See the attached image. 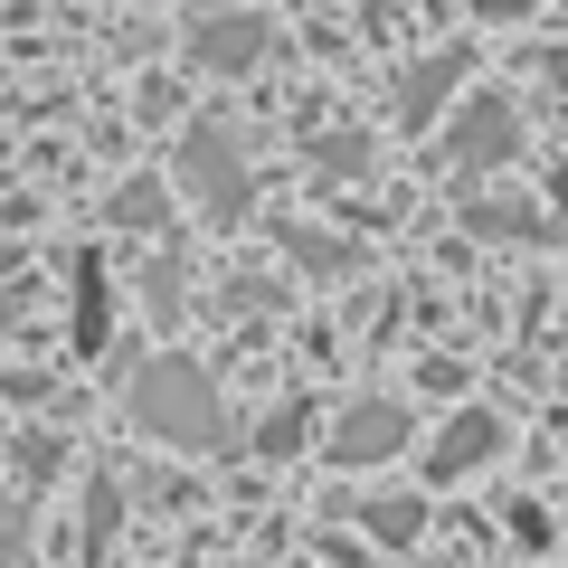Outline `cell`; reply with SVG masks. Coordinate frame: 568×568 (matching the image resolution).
<instances>
[{
    "instance_id": "6da1fadb",
    "label": "cell",
    "mask_w": 568,
    "mask_h": 568,
    "mask_svg": "<svg viewBox=\"0 0 568 568\" xmlns=\"http://www.w3.org/2000/svg\"><path fill=\"white\" fill-rule=\"evenodd\" d=\"M133 426L142 436H162V446H227V407H219V388L200 379L190 361H152L133 379Z\"/></svg>"
},
{
    "instance_id": "7a4b0ae2",
    "label": "cell",
    "mask_w": 568,
    "mask_h": 568,
    "mask_svg": "<svg viewBox=\"0 0 568 568\" xmlns=\"http://www.w3.org/2000/svg\"><path fill=\"white\" fill-rule=\"evenodd\" d=\"M181 181H190V200H200L219 227H237L246 200H256V181H246V152H237V133H227L219 114L181 133Z\"/></svg>"
},
{
    "instance_id": "3957f363",
    "label": "cell",
    "mask_w": 568,
    "mask_h": 568,
    "mask_svg": "<svg viewBox=\"0 0 568 568\" xmlns=\"http://www.w3.org/2000/svg\"><path fill=\"white\" fill-rule=\"evenodd\" d=\"M511 152H521V104L511 95H474L465 114L446 123V171L455 181H484V171H503Z\"/></svg>"
},
{
    "instance_id": "277c9868",
    "label": "cell",
    "mask_w": 568,
    "mask_h": 568,
    "mask_svg": "<svg viewBox=\"0 0 568 568\" xmlns=\"http://www.w3.org/2000/svg\"><path fill=\"white\" fill-rule=\"evenodd\" d=\"M190 67H209V77H246V67H265V48H275V29H265V10H237V0H219V10H200L190 20Z\"/></svg>"
},
{
    "instance_id": "5b68a950",
    "label": "cell",
    "mask_w": 568,
    "mask_h": 568,
    "mask_svg": "<svg viewBox=\"0 0 568 568\" xmlns=\"http://www.w3.org/2000/svg\"><path fill=\"white\" fill-rule=\"evenodd\" d=\"M493 455H503V417H493V407H455V417L436 426V446H426V484H465Z\"/></svg>"
},
{
    "instance_id": "8992f818",
    "label": "cell",
    "mask_w": 568,
    "mask_h": 568,
    "mask_svg": "<svg viewBox=\"0 0 568 568\" xmlns=\"http://www.w3.org/2000/svg\"><path fill=\"white\" fill-rule=\"evenodd\" d=\"M407 436H417V417H407L398 398H361V407H342V426H332V465H388Z\"/></svg>"
},
{
    "instance_id": "52a82bcc",
    "label": "cell",
    "mask_w": 568,
    "mask_h": 568,
    "mask_svg": "<svg viewBox=\"0 0 568 568\" xmlns=\"http://www.w3.org/2000/svg\"><path fill=\"white\" fill-rule=\"evenodd\" d=\"M455 85H465V48H436V58H417V67L398 77V123H426L436 104L455 95Z\"/></svg>"
},
{
    "instance_id": "ba28073f",
    "label": "cell",
    "mask_w": 568,
    "mask_h": 568,
    "mask_svg": "<svg viewBox=\"0 0 568 568\" xmlns=\"http://www.w3.org/2000/svg\"><path fill=\"white\" fill-rule=\"evenodd\" d=\"M465 227L474 237H549L540 200H465Z\"/></svg>"
},
{
    "instance_id": "9c48e42d",
    "label": "cell",
    "mask_w": 568,
    "mask_h": 568,
    "mask_svg": "<svg viewBox=\"0 0 568 568\" xmlns=\"http://www.w3.org/2000/svg\"><path fill=\"white\" fill-rule=\"evenodd\" d=\"M361 521H369V540L407 549V540H417V521H426V503H417V493H379V503H369Z\"/></svg>"
},
{
    "instance_id": "30bf717a",
    "label": "cell",
    "mask_w": 568,
    "mask_h": 568,
    "mask_svg": "<svg viewBox=\"0 0 568 568\" xmlns=\"http://www.w3.org/2000/svg\"><path fill=\"white\" fill-rule=\"evenodd\" d=\"M284 246H294V265H313V275H351V246L342 237H323V227H284Z\"/></svg>"
},
{
    "instance_id": "8fae6325",
    "label": "cell",
    "mask_w": 568,
    "mask_h": 568,
    "mask_svg": "<svg viewBox=\"0 0 568 568\" xmlns=\"http://www.w3.org/2000/svg\"><path fill=\"white\" fill-rule=\"evenodd\" d=\"M313 171H332V181H361V171H369V142H361V133H323V142H313Z\"/></svg>"
},
{
    "instance_id": "7c38bea8",
    "label": "cell",
    "mask_w": 568,
    "mask_h": 568,
    "mask_svg": "<svg viewBox=\"0 0 568 568\" xmlns=\"http://www.w3.org/2000/svg\"><path fill=\"white\" fill-rule=\"evenodd\" d=\"M162 219H171L162 181H133V190H114V227H162Z\"/></svg>"
},
{
    "instance_id": "4fadbf2b",
    "label": "cell",
    "mask_w": 568,
    "mask_h": 568,
    "mask_svg": "<svg viewBox=\"0 0 568 568\" xmlns=\"http://www.w3.org/2000/svg\"><path fill=\"white\" fill-rule=\"evenodd\" d=\"M77 342H104V265H77Z\"/></svg>"
},
{
    "instance_id": "5bb4252c",
    "label": "cell",
    "mask_w": 568,
    "mask_h": 568,
    "mask_svg": "<svg viewBox=\"0 0 568 568\" xmlns=\"http://www.w3.org/2000/svg\"><path fill=\"white\" fill-rule=\"evenodd\" d=\"M304 436H313V407H275V417H265V436H256V446H265V455H294V446H304Z\"/></svg>"
},
{
    "instance_id": "9a60e30c",
    "label": "cell",
    "mask_w": 568,
    "mask_h": 568,
    "mask_svg": "<svg viewBox=\"0 0 568 568\" xmlns=\"http://www.w3.org/2000/svg\"><path fill=\"white\" fill-rule=\"evenodd\" d=\"M474 20H521V10H540V0H465Z\"/></svg>"
},
{
    "instance_id": "2e32d148",
    "label": "cell",
    "mask_w": 568,
    "mask_h": 568,
    "mask_svg": "<svg viewBox=\"0 0 568 568\" xmlns=\"http://www.w3.org/2000/svg\"><path fill=\"white\" fill-rule=\"evenodd\" d=\"M540 77H549V85H568V48H549V58H540Z\"/></svg>"
}]
</instances>
